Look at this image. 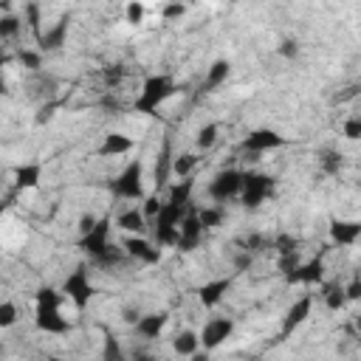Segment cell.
I'll list each match as a JSON object with an SVG mask.
<instances>
[{
	"mask_svg": "<svg viewBox=\"0 0 361 361\" xmlns=\"http://www.w3.org/2000/svg\"><path fill=\"white\" fill-rule=\"evenodd\" d=\"M124 254L133 257V259H141V262H147V265L161 262V248H155V245H152L149 240H144V237H127V240H124Z\"/></svg>",
	"mask_w": 361,
	"mask_h": 361,
	"instance_id": "obj_15",
	"label": "cell"
},
{
	"mask_svg": "<svg viewBox=\"0 0 361 361\" xmlns=\"http://www.w3.org/2000/svg\"><path fill=\"white\" fill-rule=\"evenodd\" d=\"M138 319H141V313H138V310H133V307H127V310H124V322H127V324H135Z\"/></svg>",
	"mask_w": 361,
	"mask_h": 361,
	"instance_id": "obj_43",
	"label": "cell"
},
{
	"mask_svg": "<svg viewBox=\"0 0 361 361\" xmlns=\"http://www.w3.org/2000/svg\"><path fill=\"white\" fill-rule=\"evenodd\" d=\"M361 237V223L358 220H333L330 223V240L338 245H353Z\"/></svg>",
	"mask_w": 361,
	"mask_h": 361,
	"instance_id": "obj_17",
	"label": "cell"
},
{
	"mask_svg": "<svg viewBox=\"0 0 361 361\" xmlns=\"http://www.w3.org/2000/svg\"><path fill=\"white\" fill-rule=\"evenodd\" d=\"M324 305H327L330 310H341V307L347 305L344 288H341L338 282H330V285H324Z\"/></svg>",
	"mask_w": 361,
	"mask_h": 361,
	"instance_id": "obj_26",
	"label": "cell"
},
{
	"mask_svg": "<svg viewBox=\"0 0 361 361\" xmlns=\"http://www.w3.org/2000/svg\"><path fill=\"white\" fill-rule=\"evenodd\" d=\"M197 347H200V341H197V333L195 330H180L175 338H172V350L178 353V355H195L197 353Z\"/></svg>",
	"mask_w": 361,
	"mask_h": 361,
	"instance_id": "obj_23",
	"label": "cell"
},
{
	"mask_svg": "<svg viewBox=\"0 0 361 361\" xmlns=\"http://www.w3.org/2000/svg\"><path fill=\"white\" fill-rule=\"evenodd\" d=\"M124 76H127V71H124L121 65H110V68H104V71H102V79H104V85H107V87H116Z\"/></svg>",
	"mask_w": 361,
	"mask_h": 361,
	"instance_id": "obj_33",
	"label": "cell"
},
{
	"mask_svg": "<svg viewBox=\"0 0 361 361\" xmlns=\"http://www.w3.org/2000/svg\"><path fill=\"white\" fill-rule=\"evenodd\" d=\"M68 25H71V17L65 14V17H59V23H54L45 34H39V37H37L39 54H45V51H59V48L65 45V39H68Z\"/></svg>",
	"mask_w": 361,
	"mask_h": 361,
	"instance_id": "obj_14",
	"label": "cell"
},
{
	"mask_svg": "<svg viewBox=\"0 0 361 361\" xmlns=\"http://www.w3.org/2000/svg\"><path fill=\"white\" fill-rule=\"evenodd\" d=\"M341 164H344V155L338 149H322L319 152V166H322L324 175H338Z\"/></svg>",
	"mask_w": 361,
	"mask_h": 361,
	"instance_id": "obj_24",
	"label": "cell"
},
{
	"mask_svg": "<svg viewBox=\"0 0 361 361\" xmlns=\"http://www.w3.org/2000/svg\"><path fill=\"white\" fill-rule=\"evenodd\" d=\"M25 14H28V25H31L34 37H39V6L28 3V6H25Z\"/></svg>",
	"mask_w": 361,
	"mask_h": 361,
	"instance_id": "obj_37",
	"label": "cell"
},
{
	"mask_svg": "<svg viewBox=\"0 0 361 361\" xmlns=\"http://www.w3.org/2000/svg\"><path fill=\"white\" fill-rule=\"evenodd\" d=\"M11 203H14V195H8L6 200H0V220H3V214L8 212V206H11Z\"/></svg>",
	"mask_w": 361,
	"mask_h": 361,
	"instance_id": "obj_45",
	"label": "cell"
},
{
	"mask_svg": "<svg viewBox=\"0 0 361 361\" xmlns=\"http://www.w3.org/2000/svg\"><path fill=\"white\" fill-rule=\"evenodd\" d=\"M231 282H234V276H220V279L203 282V285L197 288L200 305H203V307H214V305H220V299L226 296V290L231 288Z\"/></svg>",
	"mask_w": 361,
	"mask_h": 361,
	"instance_id": "obj_16",
	"label": "cell"
},
{
	"mask_svg": "<svg viewBox=\"0 0 361 361\" xmlns=\"http://www.w3.org/2000/svg\"><path fill=\"white\" fill-rule=\"evenodd\" d=\"M3 93H6V82L0 79V96H3Z\"/></svg>",
	"mask_w": 361,
	"mask_h": 361,
	"instance_id": "obj_48",
	"label": "cell"
},
{
	"mask_svg": "<svg viewBox=\"0 0 361 361\" xmlns=\"http://www.w3.org/2000/svg\"><path fill=\"white\" fill-rule=\"evenodd\" d=\"M107 237H110V217L104 214V217H99L96 220V226L87 231V234H82V240H79V248L85 251V254H90V259L93 262H99V265H118V262H124V251L121 248H113L110 243H107Z\"/></svg>",
	"mask_w": 361,
	"mask_h": 361,
	"instance_id": "obj_1",
	"label": "cell"
},
{
	"mask_svg": "<svg viewBox=\"0 0 361 361\" xmlns=\"http://www.w3.org/2000/svg\"><path fill=\"white\" fill-rule=\"evenodd\" d=\"M175 82H172V76H166V73H155V76H147L144 79V87H141V93H138V99L133 102V110L135 113H144V116H158V107L169 99V96H175Z\"/></svg>",
	"mask_w": 361,
	"mask_h": 361,
	"instance_id": "obj_3",
	"label": "cell"
},
{
	"mask_svg": "<svg viewBox=\"0 0 361 361\" xmlns=\"http://www.w3.org/2000/svg\"><path fill=\"white\" fill-rule=\"evenodd\" d=\"M279 54H282V56H296V54H299V45H296L293 39H285V42L279 45Z\"/></svg>",
	"mask_w": 361,
	"mask_h": 361,
	"instance_id": "obj_40",
	"label": "cell"
},
{
	"mask_svg": "<svg viewBox=\"0 0 361 361\" xmlns=\"http://www.w3.org/2000/svg\"><path fill=\"white\" fill-rule=\"evenodd\" d=\"M166 319H169V313H147V316H141L138 322H135V333L141 336V338H158L161 336V330L166 327Z\"/></svg>",
	"mask_w": 361,
	"mask_h": 361,
	"instance_id": "obj_18",
	"label": "cell"
},
{
	"mask_svg": "<svg viewBox=\"0 0 361 361\" xmlns=\"http://www.w3.org/2000/svg\"><path fill=\"white\" fill-rule=\"evenodd\" d=\"M23 31V20L14 14H3L0 17V39H14Z\"/></svg>",
	"mask_w": 361,
	"mask_h": 361,
	"instance_id": "obj_27",
	"label": "cell"
},
{
	"mask_svg": "<svg viewBox=\"0 0 361 361\" xmlns=\"http://www.w3.org/2000/svg\"><path fill=\"white\" fill-rule=\"evenodd\" d=\"M322 276H324V251L319 257H313L310 262L296 265L293 271L285 274V279L290 285H316V282H322Z\"/></svg>",
	"mask_w": 361,
	"mask_h": 361,
	"instance_id": "obj_11",
	"label": "cell"
},
{
	"mask_svg": "<svg viewBox=\"0 0 361 361\" xmlns=\"http://www.w3.org/2000/svg\"><path fill=\"white\" fill-rule=\"evenodd\" d=\"M17 322V305L14 302H0V327H11Z\"/></svg>",
	"mask_w": 361,
	"mask_h": 361,
	"instance_id": "obj_34",
	"label": "cell"
},
{
	"mask_svg": "<svg viewBox=\"0 0 361 361\" xmlns=\"http://www.w3.org/2000/svg\"><path fill=\"white\" fill-rule=\"evenodd\" d=\"M192 361H209V353H195Z\"/></svg>",
	"mask_w": 361,
	"mask_h": 361,
	"instance_id": "obj_46",
	"label": "cell"
},
{
	"mask_svg": "<svg viewBox=\"0 0 361 361\" xmlns=\"http://www.w3.org/2000/svg\"><path fill=\"white\" fill-rule=\"evenodd\" d=\"M344 296H347V299H358V296H361V282H358V276L344 288Z\"/></svg>",
	"mask_w": 361,
	"mask_h": 361,
	"instance_id": "obj_42",
	"label": "cell"
},
{
	"mask_svg": "<svg viewBox=\"0 0 361 361\" xmlns=\"http://www.w3.org/2000/svg\"><path fill=\"white\" fill-rule=\"evenodd\" d=\"M172 138L164 135L161 141V149L155 155V172H152V180H155V192L152 195H161L166 192V183H169V175H172Z\"/></svg>",
	"mask_w": 361,
	"mask_h": 361,
	"instance_id": "obj_9",
	"label": "cell"
},
{
	"mask_svg": "<svg viewBox=\"0 0 361 361\" xmlns=\"http://www.w3.org/2000/svg\"><path fill=\"white\" fill-rule=\"evenodd\" d=\"M17 59H20L23 68H28V71L42 68V54H39V51H28V48H23V51H17Z\"/></svg>",
	"mask_w": 361,
	"mask_h": 361,
	"instance_id": "obj_32",
	"label": "cell"
},
{
	"mask_svg": "<svg viewBox=\"0 0 361 361\" xmlns=\"http://www.w3.org/2000/svg\"><path fill=\"white\" fill-rule=\"evenodd\" d=\"M133 144H135V141H133L130 135L110 133V135H104V141H102V147H99L96 152H99V155H104V158H107V155H113V158H116V155L130 152V149H133Z\"/></svg>",
	"mask_w": 361,
	"mask_h": 361,
	"instance_id": "obj_19",
	"label": "cell"
},
{
	"mask_svg": "<svg viewBox=\"0 0 361 361\" xmlns=\"http://www.w3.org/2000/svg\"><path fill=\"white\" fill-rule=\"evenodd\" d=\"M344 135H347L350 141L361 138V118H358V116H353V118H347V121H344Z\"/></svg>",
	"mask_w": 361,
	"mask_h": 361,
	"instance_id": "obj_36",
	"label": "cell"
},
{
	"mask_svg": "<svg viewBox=\"0 0 361 361\" xmlns=\"http://www.w3.org/2000/svg\"><path fill=\"white\" fill-rule=\"evenodd\" d=\"M39 175H42V166L39 164H23L14 169V189H34L39 183Z\"/></svg>",
	"mask_w": 361,
	"mask_h": 361,
	"instance_id": "obj_21",
	"label": "cell"
},
{
	"mask_svg": "<svg viewBox=\"0 0 361 361\" xmlns=\"http://www.w3.org/2000/svg\"><path fill=\"white\" fill-rule=\"evenodd\" d=\"M231 333H234V322H231V319H209V322L203 324V333L197 336V341H200L203 350L209 353V350H217Z\"/></svg>",
	"mask_w": 361,
	"mask_h": 361,
	"instance_id": "obj_10",
	"label": "cell"
},
{
	"mask_svg": "<svg viewBox=\"0 0 361 361\" xmlns=\"http://www.w3.org/2000/svg\"><path fill=\"white\" fill-rule=\"evenodd\" d=\"M110 192L113 197H121V200H144L147 192H144V161L141 158H133L121 175L116 180H110Z\"/></svg>",
	"mask_w": 361,
	"mask_h": 361,
	"instance_id": "obj_4",
	"label": "cell"
},
{
	"mask_svg": "<svg viewBox=\"0 0 361 361\" xmlns=\"http://www.w3.org/2000/svg\"><path fill=\"white\" fill-rule=\"evenodd\" d=\"M310 307H313V296L310 293H305L302 299H296L290 307H288V313H285V319H282V330H279V341L282 338H288L307 316H310Z\"/></svg>",
	"mask_w": 361,
	"mask_h": 361,
	"instance_id": "obj_12",
	"label": "cell"
},
{
	"mask_svg": "<svg viewBox=\"0 0 361 361\" xmlns=\"http://www.w3.org/2000/svg\"><path fill=\"white\" fill-rule=\"evenodd\" d=\"M0 353H3V344H0Z\"/></svg>",
	"mask_w": 361,
	"mask_h": 361,
	"instance_id": "obj_50",
	"label": "cell"
},
{
	"mask_svg": "<svg viewBox=\"0 0 361 361\" xmlns=\"http://www.w3.org/2000/svg\"><path fill=\"white\" fill-rule=\"evenodd\" d=\"M217 124L212 121V124H203L200 130H197V138H195V144H197V149H209V147H214V141H217Z\"/></svg>",
	"mask_w": 361,
	"mask_h": 361,
	"instance_id": "obj_28",
	"label": "cell"
},
{
	"mask_svg": "<svg viewBox=\"0 0 361 361\" xmlns=\"http://www.w3.org/2000/svg\"><path fill=\"white\" fill-rule=\"evenodd\" d=\"M141 17H144V6L141 3H130L127 6V20L135 25V23H141Z\"/></svg>",
	"mask_w": 361,
	"mask_h": 361,
	"instance_id": "obj_39",
	"label": "cell"
},
{
	"mask_svg": "<svg viewBox=\"0 0 361 361\" xmlns=\"http://www.w3.org/2000/svg\"><path fill=\"white\" fill-rule=\"evenodd\" d=\"M116 226L121 228V231H130V234H144L147 231V217H144V212L141 209H124L118 217H116Z\"/></svg>",
	"mask_w": 361,
	"mask_h": 361,
	"instance_id": "obj_20",
	"label": "cell"
},
{
	"mask_svg": "<svg viewBox=\"0 0 361 361\" xmlns=\"http://www.w3.org/2000/svg\"><path fill=\"white\" fill-rule=\"evenodd\" d=\"M195 164H197V155L195 152H183V155L172 158V172H178L180 178H189V172H192Z\"/></svg>",
	"mask_w": 361,
	"mask_h": 361,
	"instance_id": "obj_29",
	"label": "cell"
},
{
	"mask_svg": "<svg viewBox=\"0 0 361 361\" xmlns=\"http://www.w3.org/2000/svg\"><path fill=\"white\" fill-rule=\"evenodd\" d=\"M93 226H96V217L93 214H82L79 217V234H87Z\"/></svg>",
	"mask_w": 361,
	"mask_h": 361,
	"instance_id": "obj_41",
	"label": "cell"
},
{
	"mask_svg": "<svg viewBox=\"0 0 361 361\" xmlns=\"http://www.w3.org/2000/svg\"><path fill=\"white\" fill-rule=\"evenodd\" d=\"M228 73H231V62H228V59H214L212 68H209V73H206L203 90H214V87H220V85L228 79Z\"/></svg>",
	"mask_w": 361,
	"mask_h": 361,
	"instance_id": "obj_22",
	"label": "cell"
},
{
	"mask_svg": "<svg viewBox=\"0 0 361 361\" xmlns=\"http://www.w3.org/2000/svg\"><path fill=\"white\" fill-rule=\"evenodd\" d=\"M276 180L262 172H243V186H240V200L245 209H257L268 195H274Z\"/></svg>",
	"mask_w": 361,
	"mask_h": 361,
	"instance_id": "obj_5",
	"label": "cell"
},
{
	"mask_svg": "<svg viewBox=\"0 0 361 361\" xmlns=\"http://www.w3.org/2000/svg\"><path fill=\"white\" fill-rule=\"evenodd\" d=\"M223 217H226L223 206H203V209H197V220H200L203 228H217L223 223Z\"/></svg>",
	"mask_w": 361,
	"mask_h": 361,
	"instance_id": "obj_25",
	"label": "cell"
},
{
	"mask_svg": "<svg viewBox=\"0 0 361 361\" xmlns=\"http://www.w3.org/2000/svg\"><path fill=\"white\" fill-rule=\"evenodd\" d=\"M8 59H11L8 54H0V68H3V65H8Z\"/></svg>",
	"mask_w": 361,
	"mask_h": 361,
	"instance_id": "obj_47",
	"label": "cell"
},
{
	"mask_svg": "<svg viewBox=\"0 0 361 361\" xmlns=\"http://www.w3.org/2000/svg\"><path fill=\"white\" fill-rule=\"evenodd\" d=\"M240 186H243V172H240V169H223V172H217V175L212 178L209 195H212L217 203H223V200L237 197V195H240Z\"/></svg>",
	"mask_w": 361,
	"mask_h": 361,
	"instance_id": "obj_7",
	"label": "cell"
},
{
	"mask_svg": "<svg viewBox=\"0 0 361 361\" xmlns=\"http://www.w3.org/2000/svg\"><path fill=\"white\" fill-rule=\"evenodd\" d=\"M133 361H161V358H155V355H149V353H141V350H138V353L133 355Z\"/></svg>",
	"mask_w": 361,
	"mask_h": 361,
	"instance_id": "obj_44",
	"label": "cell"
},
{
	"mask_svg": "<svg viewBox=\"0 0 361 361\" xmlns=\"http://www.w3.org/2000/svg\"><path fill=\"white\" fill-rule=\"evenodd\" d=\"M183 11H186V6H180V3H169V6H164V8H161L164 20H175V17H183Z\"/></svg>",
	"mask_w": 361,
	"mask_h": 361,
	"instance_id": "obj_38",
	"label": "cell"
},
{
	"mask_svg": "<svg viewBox=\"0 0 361 361\" xmlns=\"http://www.w3.org/2000/svg\"><path fill=\"white\" fill-rule=\"evenodd\" d=\"M141 212H144V217H147V220H149V217L155 220V214L161 212V195H147V197H144Z\"/></svg>",
	"mask_w": 361,
	"mask_h": 361,
	"instance_id": "obj_35",
	"label": "cell"
},
{
	"mask_svg": "<svg viewBox=\"0 0 361 361\" xmlns=\"http://www.w3.org/2000/svg\"><path fill=\"white\" fill-rule=\"evenodd\" d=\"M37 310H34V322L42 333H68L71 330V322L59 313V305H62V293L54 290L51 285H39L37 293Z\"/></svg>",
	"mask_w": 361,
	"mask_h": 361,
	"instance_id": "obj_2",
	"label": "cell"
},
{
	"mask_svg": "<svg viewBox=\"0 0 361 361\" xmlns=\"http://www.w3.org/2000/svg\"><path fill=\"white\" fill-rule=\"evenodd\" d=\"M45 361H65V358H56V355H54V358H45Z\"/></svg>",
	"mask_w": 361,
	"mask_h": 361,
	"instance_id": "obj_49",
	"label": "cell"
},
{
	"mask_svg": "<svg viewBox=\"0 0 361 361\" xmlns=\"http://www.w3.org/2000/svg\"><path fill=\"white\" fill-rule=\"evenodd\" d=\"M62 293H68V299L76 305V310H85L90 305V299L96 296V288L90 282V274H87V265H76V271L62 282Z\"/></svg>",
	"mask_w": 361,
	"mask_h": 361,
	"instance_id": "obj_6",
	"label": "cell"
},
{
	"mask_svg": "<svg viewBox=\"0 0 361 361\" xmlns=\"http://www.w3.org/2000/svg\"><path fill=\"white\" fill-rule=\"evenodd\" d=\"M296 245H299V243H296L290 234H279V237L271 240V248H276L279 257H293V254H296Z\"/></svg>",
	"mask_w": 361,
	"mask_h": 361,
	"instance_id": "obj_30",
	"label": "cell"
},
{
	"mask_svg": "<svg viewBox=\"0 0 361 361\" xmlns=\"http://www.w3.org/2000/svg\"><path fill=\"white\" fill-rule=\"evenodd\" d=\"M102 358H104V361H124V353H121L118 338L104 336V350H102Z\"/></svg>",
	"mask_w": 361,
	"mask_h": 361,
	"instance_id": "obj_31",
	"label": "cell"
},
{
	"mask_svg": "<svg viewBox=\"0 0 361 361\" xmlns=\"http://www.w3.org/2000/svg\"><path fill=\"white\" fill-rule=\"evenodd\" d=\"M285 144H288V138H285V135H279V133H274V130H254V133H248V135H245L243 149L257 155V152L276 149V147H285Z\"/></svg>",
	"mask_w": 361,
	"mask_h": 361,
	"instance_id": "obj_13",
	"label": "cell"
},
{
	"mask_svg": "<svg viewBox=\"0 0 361 361\" xmlns=\"http://www.w3.org/2000/svg\"><path fill=\"white\" fill-rule=\"evenodd\" d=\"M200 237H203V226H200V220H197V209H186V214L180 217V223H178V237H175V245L180 248V251H192V248H197V243H200Z\"/></svg>",
	"mask_w": 361,
	"mask_h": 361,
	"instance_id": "obj_8",
	"label": "cell"
}]
</instances>
